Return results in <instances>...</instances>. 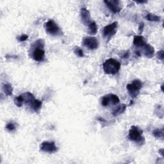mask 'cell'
Wrapping results in <instances>:
<instances>
[{
  "mask_svg": "<svg viewBox=\"0 0 164 164\" xmlns=\"http://www.w3.org/2000/svg\"><path fill=\"white\" fill-rule=\"evenodd\" d=\"M104 72L107 74H117L121 69V63L115 59L109 58L103 63Z\"/></svg>",
  "mask_w": 164,
  "mask_h": 164,
  "instance_id": "cell-1",
  "label": "cell"
},
{
  "mask_svg": "<svg viewBox=\"0 0 164 164\" xmlns=\"http://www.w3.org/2000/svg\"><path fill=\"white\" fill-rule=\"evenodd\" d=\"M142 131L139 128L133 126L129 131L128 138L131 141H134L138 144H142L144 142V138L142 136Z\"/></svg>",
  "mask_w": 164,
  "mask_h": 164,
  "instance_id": "cell-2",
  "label": "cell"
},
{
  "mask_svg": "<svg viewBox=\"0 0 164 164\" xmlns=\"http://www.w3.org/2000/svg\"><path fill=\"white\" fill-rule=\"evenodd\" d=\"M142 87V82L139 79H135L131 83L128 84L126 86L127 90L133 98H137L139 94V91Z\"/></svg>",
  "mask_w": 164,
  "mask_h": 164,
  "instance_id": "cell-3",
  "label": "cell"
},
{
  "mask_svg": "<svg viewBox=\"0 0 164 164\" xmlns=\"http://www.w3.org/2000/svg\"><path fill=\"white\" fill-rule=\"evenodd\" d=\"M44 28L47 32L51 35L57 36L62 34V30L53 19H50L44 24Z\"/></svg>",
  "mask_w": 164,
  "mask_h": 164,
  "instance_id": "cell-4",
  "label": "cell"
},
{
  "mask_svg": "<svg viewBox=\"0 0 164 164\" xmlns=\"http://www.w3.org/2000/svg\"><path fill=\"white\" fill-rule=\"evenodd\" d=\"M120 102L119 98L117 95L110 94L103 96L101 99V105L103 106H108L111 105H116Z\"/></svg>",
  "mask_w": 164,
  "mask_h": 164,
  "instance_id": "cell-5",
  "label": "cell"
},
{
  "mask_svg": "<svg viewBox=\"0 0 164 164\" xmlns=\"http://www.w3.org/2000/svg\"><path fill=\"white\" fill-rule=\"evenodd\" d=\"M118 27V23L114 22L110 25L106 26L103 29V35L105 37L110 39L117 33Z\"/></svg>",
  "mask_w": 164,
  "mask_h": 164,
  "instance_id": "cell-6",
  "label": "cell"
},
{
  "mask_svg": "<svg viewBox=\"0 0 164 164\" xmlns=\"http://www.w3.org/2000/svg\"><path fill=\"white\" fill-rule=\"evenodd\" d=\"M83 45L88 48L94 50H96L99 47L98 40L94 37H87L83 39Z\"/></svg>",
  "mask_w": 164,
  "mask_h": 164,
  "instance_id": "cell-7",
  "label": "cell"
},
{
  "mask_svg": "<svg viewBox=\"0 0 164 164\" xmlns=\"http://www.w3.org/2000/svg\"><path fill=\"white\" fill-rule=\"evenodd\" d=\"M104 3L113 13H118L122 9L121 3L118 0H106Z\"/></svg>",
  "mask_w": 164,
  "mask_h": 164,
  "instance_id": "cell-8",
  "label": "cell"
},
{
  "mask_svg": "<svg viewBox=\"0 0 164 164\" xmlns=\"http://www.w3.org/2000/svg\"><path fill=\"white\" fill-rule=\"evenodd\" d=\"M40 147H41V149L42 151H44L46 153H55L58 150V148L56 146L55 143L54 142L44 141L41 144Z\"/></svg>",
  "mask_w": 164,
  "mask_h": 164,
  "instance_id": "cell-9",
  "label": "cell"
},
{
  "mask_svg": "<svg viewBox=\"0 0 164 164\" xmlns=\"http://www.w3.org/2000/svg\"><path fill=\"white\" fill-rule=\"evenodd\" d=\"M45 57V51L43 48L35 47L33 52V58L35 61L42 62Z\"/></svg>",
  "mask_w": 164,
  "mask_h": 164,
  "instance_id": "cell-10",
  "label": "cell"
},
{
  "mask_svg": "<svg viewBox=\"0 0 164 164\" xmlns=\"http://www.w3.org/2000/svg\"><path fill=\"white\" fill-rule=\"evenodd\" d=\"M80 15L82 21L84 25L88 26L92 22L89 11L87 9H85V8H82L81 9Z\"/></svg>",
  "mask_w": 164,
  "mask_h": 164,
  "instance_id": "cell-11",
  "label": "cell"
},
{
  "mask_svg": "<svg viewBox=\"0 0 164 164\" xmlns=\"http://www.w3.org/2000/svg\"><path fill=\"white\" fill-rule=\"evenodd\" d=\"M143 52L144 55L146 57L148 58H151L153 57L155 55V49L151 45L146 44L143 46Z\"/></svg>",
  "mask_w": 164,
  "mask_h": 164,
  "instance_id": "cell-12",
  "label": "cell"
},
{
  "mask_svg": "<svg viewBox=\"0 0 164 164\" xmlns=\"http://www.w3.org/2000/svg\"><path fill=\"white\" fill-rule=\"evenodd\" d=\"M134 45L137 47H143L145 44H146V42L144 38L141 35L136 36L133 40Z\"/></svg>",
  "mask_w": 164,
  "mask_h": 164,
  "instance_id": "cell-13",
  "label": "cell"
},
{
  "mask_svg": "<svg viewBox=\"0 0 164 164\" xmlns=\"http://www.w3.org/2000/svg\"><path fill=\"white\" fill-rule=\"evenodd\" d=\"M30 107L35 112H39L42 107V101L38 99H34L30 103Z\"/></svg>",
  "mask_w": 164,
  "mask_h": 164,
  "instance_id": "cell-14",
  "label": "cell"
},
{
  "mask_svg": "<svg viewBox=\"0 0 164 164\" xmlns=\"http://www.w3.org/2000/svg\"><path fill=\"white\" fill-rule=\"evenodd\" d=\"M126 105L125 104H122V105H119V106L116 107L115 109L112 111V115L114 116H117L119 115L120 114H122L126 110Z\"/></svg>",
  "mask_w": 164,
  "mask_h": 164,
  "instance_id": "cell-15",
  "label": "cell"
},
{
  "mask_svg": "<svg viewBox=\"0 0 164 164\" xmlns=\"http://www.w3.org/2000/svg\"><path fill=\"white\" fill-rule=\"evenodd\" d=\"M88 29H89V33L92 35H95L98 31V26L96 23L94 21H92L89 25H88Z\"/></svg>",
  "mask_w": 164,
  "mask_h": 164,
  "instance_id": "cell-16",
  "label": "cell"
},
{
  "mask_svg": "<svg viewBox=\"0 0 164 164\" xmlns=\"http://www.w3.org/2000/svg\"><path fill=\"white\" fill-rule=\"evenodd\" d=\"M3 91L7 95H11L12 94L13 87L10 83H6L3 85Z\"/></svg>",
  "mask_w": 164,
  "mask_h": 164,
  "instance_id": "cell-17",
  "label": "cell"
},
{
  "mask_svg": "<svg viewBox=\"0 0 164 164\" xmlns=\"http://www.w3.org/2000/svg\"><path fill=\"white\" fill-rule=\"evenodd\" d=\"M22 95L24 98V100H25V103H30L34 99H35L34 95L30 93H26Z\"/></svg>",
  "mask_w": 164,
  "mask_h": 164,
  "instance_id": "cell-18",
  "label": "cell"
},
{
  "mask_svg": "<svg viewBox=\"0 0 164 164\" xmlns=\"http://www.w3.org/2000/svg\"><path fill=\"white\" fill-rule=\"evenodd\" d=\"M146 19L147 21H151V22H157L160 20V17L158 16V15L149 13L146 15Z\"/></svg>",
  "mask_w": 164,
  "mask_h": 164,
  "instance_id": "cell-19",
  "label": "cell"
},
{
  "mask_svg": "<svg viewBox=\"0 0 164 164\" xmlns=\"http://www.w3.org/2000/svg\"><path fill=\"white\" fill-rule=\"evenodd\" d=\"M15 104L18 107H21L22 106L23 104L25 103V100H24V98L23 96V95H20L19 96H17L14 99Z\"/></svg>",
  "mask_w": 164,
  "mask_h": 164,
  "instance_id": "cell-20",
  "label": "cell"
},
{
  "mask_svg": "<svg viewBox=\"0 0 164 164\" xmlns=\"http://www.w3.org/2000/svg\"><path fill=\"white\" fill-rule=\"evenodd\" d=\"M44 46V42L42 39H39L35 41L32 44V47H39V48H43Z\"/></svg>",
  "mask_w": 164,
  "mask_h": 164,
  "instance_id": "cell-21",
  "label": "cell"
},
{
  "mask_svg": "<svg viewBox=\"0 0 164 164\" xmlns=\"http://www.w3.org/2000/svg\"><path fill=\"white\" fill-rule=\"evenodd\" d=\"M153 134L156 138H163V130H155L153 131Z\"/></svg>",
  "mask_w": 164,
  "mask_h": 164,
  "instance_id": "cell-22",
  "label": "cell"
},
{
  "mask_svg": "<svg viewBox=\"0 0 164 164\" xmlns=\"http://www.w3.org/2000/svg\"><path fill=\"white\" fill-rule=\"evenodd\" d=\"M74 53L77 55V56L79 57H84V53L83 51L79 47H76L75 49L74 50Z\"/></svg>",
  "mask_w": 164,
  "mask_h": 164,
  "instance_id": "cell-23",
  "label": "cell"
},
{
  "mask_svg": "<svg viewBox=\"0 0 164 164\" xmlns=\"http://www.w3.org/2000/svg\"><path fill=\"white\" fill-rule=\"evenodd\" d=\"M15 128H16V127H15V124L14 122H12L8 123L6 126V129L10 132L14 131L15 130Z\"/></svg>",
  "mask_w": 164,
  "mask_h": 164,
  "instance_id": "cell-24",
  "label": "cell"
},
{
  "mask_svg": "<svg viewBox=\"0 0 164 164\" xmlns=\"http://www.w3.org/2000/svg\"><path fill=\"white\" fill-rule=\"evenodd\" d=\"M28 38V35L23 34V35H21L20 36H18V37H17V39L19 42H24V41H26Z\"/></svg>",
  "mask_w": 164,
  "mask_h": 164,
  "instance_id": "cell-25",
  "label": "cell"
},
{
  "mask_svg": "<svg viewBox=\"0 0 164 164\" xmlns=\"http://www.w3.org/2000/svg\"><path fill=\"white\" fill-rule=\"evenodd\" d=\"M157 57H158V58L160 60H161L162 61L163 60L164 54H163V50H161V51H160L158 52V53H157Z\"/></svg>",
  "mask_w": 164,
  "mask_h": 164,
  "instance_id": "cell-26",
  "label": "cell"
},
{
  "mask_svg": "<svg viewBox=\"0 0 164 164\" xmlns=\"http://www.w3.org/2000/svg\"><path fill=\"white\" fill-rule=\"evenodd\" d=\"M120 56H121V58H128L130 57V51H127L124 52V53H122V54Z\"/></svg>",
  "mask_w": 164,
  "mask_h": 164,
  "instance_id": "cell-27",
  "label": "cell"
},
{
  "mask_svg": "<svg viewBox=\"0 0 164 164\" xmlns=\"http://www.w3.org/2000/svg\"><path fill=\"white\" fill-rule=\"evenodd\" d=\"M144 23H141L139 25V27H138V30L140 31V32L141 33L142 32V31L144 30Z\"/></svg>",
  "mask_w": 164,
  "mask_h": 164,
  "instance_id": "cell-28",
  "label": "cell"
},
{
  "mask_svg": "<svg viewBox=\"0 0 164 164\" xmlns=\"http://www.w3.org/2000/svg\"><path fill=\"white\" fill-rule=\"evenodd\" d=\"M137 3H147V1H137Z\"/></svg>",
  "mask_w": 164,
  "mask_h": 164,
  "instance_id": "cell-29",
  "label": "cell"
}]
</instances>
